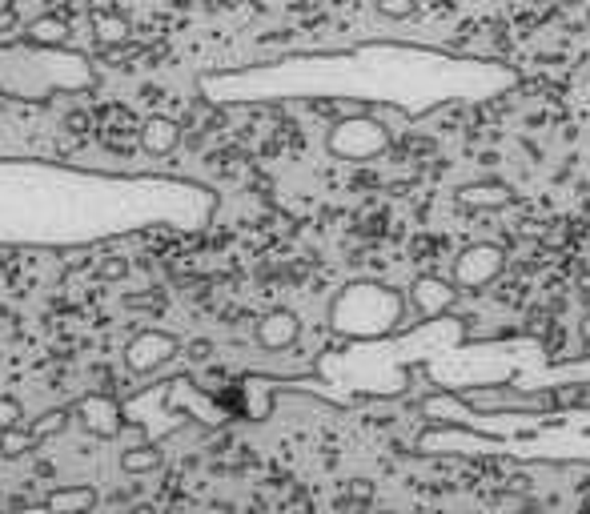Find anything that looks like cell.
<instances>
[{
  "label": "cell",
  "mask_w": 590,
  "mask_h": 514,
  "mask_svg": "<svg viewBox=\"0 0 590 514\" xmlns=\"http://www.w3.org/2000/svg\"><path fill=\"white\" fill-rule=\"evenodd\" d=\"M518 85V73L502 61L458 57L434 45H362L330 57L289 61V69L273 81V93L298 97H330V101H362L386 105L406 117H426L446 105H474L502 97Z\"/></svg>",
  "instance_id": "cell-1"
},
{
  "label": "cell",
  "mask_w": 590,
  "mask_h": 514,
  "mask_svg": "<svg viewBox=\"0 0 590 514\" xmlns=\"http://www.w3.org/2000/svg\"><path fill=\"white\" fill-rule=\"evenodd\" d=\"M406 322V298L382 282H350L330 302V330L350 342H386Z\"/></svg>",
  "instance_id": "cell-2"
},
{
  "label": "cell",
  "mask_w": 590,
  "mask_h": 514,
  "mask_svg": "<svg viewBox=\"0 0 590 514\" xmlns=\"http://www.w3.org/2000/svg\"><path fill=\"white\" fill-rule=\"evenodd\" d=\"M390 145H394V133L378 117H370V113H346L326 133V149L334 157H342V161H374Z\"/></svg>",
  "instance_id": "cell-3"
},
{
  "label": "cell",
  "mask_w": 590,
  "mask_h": 514,
  "mask_svg": "<svg viewBox=\"0 0 590 514\" xmlns=\"http://www.w3.org/2000/svg\"><path fill=\"white\" fill-rule=\"evenodd\" d=\"M506 274V249L494 241H474L454 257L458 290H486Z\"/></svg>",
  "instance_id": "cell-4"
},
{
  "label": "cell",
  "mask_w": 590,
  "mask_h": 514,
  "mask_svg": "<svg viewBox=\"0 0 590 514\" xmlns=\"http://www.w3.org/2000/svg\"><path fill=\"white\" fill-rule=\"evenodd\" d=\"M181 354V342L165 330H141L129 346H125V366L129 374H153L161 366H169Z\"/></svg>",
  "instance_id": "cell-5"
},
{
  "label": "cell",
  "mask_w": 590,
  "mask_h": 514,
  "mask_svg": "<svg viewBox=\"0 0 590 514\" xmlns=\"http://www.w3.org/2000/svg\"><path fill=\"white\" fill-rule=\"evenodd\" d=\"M458 302V282L454 278H438V274H422L414 278L410 286V310L422 318V322H438L454 310Z\"/></svg>",
  "instance_id": "cell-6"
},
{
  "label": "cell",
  "mask_w": 590,
  "mask_h": 514,
  "mask_svg": "<svg viewBox=\"0 0 590 514\" xmlns=\"http://www.w3.org/2000/svg\"><path fill=\"white\" fill-rule=\"evenodd\" d=\"M73 418H81V426L93 438H117L121 434V406L109 394H89L73 406Z\"/></svg>",
  "instance_id": "cell-7"
},
{
  "label": "cell",
  "mask_w": 590,
  "mask_h": 514,
  "mask_svg": "<svg viewBox=\"0 0 590 514\" xmlns=\"http://www.w3.org/2000/svg\"><path fill=\"white\" fill-rule=\"evenodd\" d=\"M454 197H458V205L466 213H498V209H510L514 205V189L506 181H490V177L466 181Z\"/></svg>",
  "instance_id": "cell-8"
},
{
  "label": "cell",
  "mask_w": 590,
  "mask_h": 514,
  "mask_svg": "<svg viewBox=\"0 0 590 514\" xmlns=\"http://www.w3.org/2000/svg\"><path fill=\"white\" fill-rule=\"evenodd\" d=\"M257 346L261 350H289L293 342L302 338V322L293 310H269L261 322H257Z\"/></svg>",
  "instance_id": "cell-9"
},
{
  "label": "cell",
  "mask_w": 590,
  "mask_h": 514,
  "mask_svg": "<svg viewBox=\"0 0 590 514\" xmlns=\"http://www.w3.org/2000/svg\"><path fill=\"white\" fill-rule=\"evenodd\" d=\"M137 133H141V149L153 153V157H169L177 149V141H181V129L169 117H149Z\"/></svg>",
  "instance_id": "cell-10"
},
{
  "label": "cell",
  "mask_w": 590,
  "mask_h": 514,
  "mask_svg": "<svg viewBox=\"0 0 590 514\" xmlns=\"http://www.w3.org/2000/svg\"><path fill=\"white\" fill-rule=\"evenodd\" d=\"M89 25H93V41H97L101 49H117V45H125V41L133 37L129 17H121V13H113V9H97V13L89 17Z\"/></svg>",
  "instance_id": "cell-11"
},
{
  "label": "cell",
  "mask_w": 590,
  "mask_h": 514,
  "mask_svg": "<svg viewBox=\"0 0 590 514\" xmlns=\"http://www.w3.org/2000/svg\"><path fill=\"white\" fill-rule=\"evenodd\" d=\"M41 506H45V510H57V514L93 510V506H97V490H93V486H57Z\"/></svg>",
  "instance_id": "cell-12"
},
{
  "label": "cell",
  "mask_w": 590,
  "mask_h": 514,
  "mask_svg": "<svg viewBox=\"0 0 590 514\" xmlns=\"http://www.w3.org/2000/svg\"><path fill=\"white\" fill-rule=\"evenodd\" d=\"M25 37H29L33 45H41V49H65V45H69V25H65L61 17H37V21L25 29Z\"/></svg>",
  "instance_id": "cell-13"
},
{
  "label": "cell",
  "mask_w": 590,
  "mask_h": 514,
  "mask_svg": "<svg viewBox=\"0 0 590 514\" xmlns=\"http://www.w3.org/2000/svg\"><path fill=\"white\" fill-rule=\"evenodd\" d=\"M161 466V450L157 446H129L121 450V470L125 474H149Z\"/></svg>",
  "instance_id": "cell-14"
},
{
  "label": "cell",
  "mask_w": 590,
  "mask_h": 514,
  "mask_svg": "<svg viewBox=\"0 0 590 514\" xmlns=\"http://www.w3.org/2000/svg\"><path fill=\"white\" fill-rule=\"evenodd\" d=\"M37 446H41V438L33 430H5V434H0V454H5V458H21V454H29Z\"/></svg>",
  "instance_id": "cell-15"
},
{
  "label": "cell",
  "mask_w": 590,
  "mask_h": 514,
  "mask_svg": "<svg viewBox=\"0 0 590 514\" xmlns=\"http://www.w3.org/2000/svg\"><path fill=\"white\" fill-rule=\"evenodd\" d=\"M69 418H73V406H61V410H49V414H41L29 430L41 438V442H49V438H57L65 426H69Z\"/></svg>",
  "instance_id": "cell-16"
},
{
  "label": "cell",
  "mask_w": 590,
  "mask_h": 514,
  "mask_svg": "<svg viewBox=\"0 0 590 514\" xmlns=\"http://www.w3.org/2000/svg\"><path fill=\"white\" fill-rule=\"evenodd\" d=\"M374 9L386 17V21H410L418 13V0H374Z\"/></svg>",
  "instance_id": "cell-17"
},
{
  "label": "cell",
  "mask_w": 590,
  "mask_h": 514,
  "mask_svg": "<svg viewBox=\"0 0 590 514\" xmlns=\"http://www.w3.org/2000/svg\"><path fill=\"white\" fill-rule=\"evenodd\" d=\"M129 274V262H125V257H105V262H101V278L105 282H117V278H125Z\"/></svg>",
  "instance_id": "cell-18"
},
{
  "label": "cell",
  "mask_w": 590,
  "mask_h": 514,
  "mask_svg": "<svg viewBox=\"0 0 590 514\" xmlns=\"http://www.w3.org/2000/svg\"><path fill=\"white\" fill-rule=\"evenodd\" d=\"M209 354H213L209 342H189V346H185V358H189V362H205Z\"/></svg>",
  "instance_id": "cell-19"
},
{
  "label": "cell",
  "mask_w": 590,
  "mask_h": 514,
  "mask_svg": "<svg viewBox=\"0 0 590 514\" xmlns=\"http://www.w3.org/2000/svg\"><path fill=\"white\" fill-rule=\"evenodd\" d=\"M582 338H586V342H590V318H586V322H582Z\"/></svg>",
  "instance_id": "cell-20"
}]
</instances>
